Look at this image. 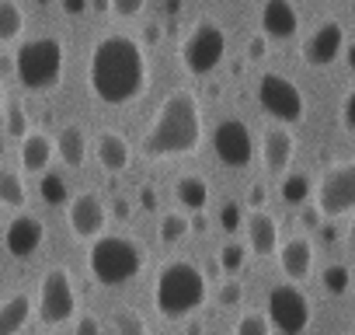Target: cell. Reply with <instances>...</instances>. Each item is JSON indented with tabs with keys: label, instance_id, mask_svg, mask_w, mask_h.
Segmentation results:
<instances>
[{
	"label": "cell",
	"instance_id": "obj_49",
	"mask_svg": "<svg viewBox=\"0 0 355 335\" xmlns=\"http://www.w3.org/2000/svg\"><path fill=\"white\" fill-rule=\"evenodd\" d=\"M348 238H352V245H355V220H352V231H348Z\"/></svg>",
	"mask_w": 355,
	"mask_h": 335
},
{
	"label": "cell",
	"instance_id": "obj_3",
	"mask_svg": "<svg viewBox=\"0 0 355 335\" xmlns=\"http://www.w3.org/2000/svg\"><path fill=\"white\" fill-rule=\"evenodd\" d=\"M209 297V279L196 262H167L160 265L157 279H153V307L157 314H164L167 321H182L189 314H196Z\"/></svg>",
	"mask_w": 355,
	"mask_h": 335
},
{
	"label": "cell",
	"instance_id": "obj_21",
	"mask_svg": "<svg viewBox=\"0 0 355 335\" xmlns=\"http://www.w3.org/2000/svg\"><path fill=\"white\" fill-rule=\"evenodd\" d=\"M56 154H60V161H63L67 168H80V164L87 161V136H84V126H77V122L63 126L60 136H56Z\"/></svg>",
	"mask_w": 355,
	"mask_h": 335
},
{
	"label": "cell",
	"instance_id": "obj_48",
	"mask_svg": "<svg viewBox=\"0 0 355 335\" xmlns=\"http://www.w3.org/2000/svg\"><path fill=\"white\" fill-rule=\"evenodd\" d=\"M199 332H202V328H199V321H196V325H189V335H199Z\"/></svg>",
	"mask_w": 355,
	"mask_h": 335
},
{
	"label": "cell",
	"instance_id": "obj_8",
	"mask_svg": "<svg viewBox=\"0 0 355 335\" xmlns=\"http://www.w3.org/2000/svg\"><path fill=\"white\" fill-rule=\"evenodd\" d=\"M310 318H313V304L296 283H279L268 290V325L279 335H303Z\"/></svg>",
	"mask_w": 355,
	"mask_h": 335
},
{
	"label": "cell",
	"instance_id": "obj_44",
	"mask_svg": "<svg viewBox=\"0 0 355 335\" xmlns=\"http://www.w3.org/2000/svg\"><path fill=\"white\" fill-rule=\"evenodd\" d=\"M143 206H146V210H157V196H153V189H150V186L143 189Z\"/></svg>",
	"mask_w": 355,
	"mask_h": 335
},
{
	"label": "cell",
	"instance_id": "obj_6",
	"mask_svg": "<svg viewBox=\"0 0 355 335\" xmlns=\"http://www.w3.org/2000/svg\"><path fill=\"white\" fill-rule=\"evenodd\" d=\"M313 206L324 220L355 213V161H338L327 168L313 189Z\"/></svg>",
	"mask_w": 355,
	"mask_h": 335
},
{
	"label": "cell",
	"instance_id": "obj_31",
	"mask_svg": "<svg viewBox=\"0 0 355 335\" xmlns=\"http://www.w3.org/2000/svg\"><path fill=\"white\" fill-rule=\"evenodd\" d=\"M244 259H248V248L237 245V241H230V245H223V252H220V269H223L227 276H237V272L244 269Z\"/></svg>",
	"mask_w": 355,
	"mask_h": 335
},
{
	"label": "cell",
	"instance_id": "obj_12",
	"mask_svg": "<svg viewBox=\"0 0 355 335\" xmlns=\"http://www.w3.org/2000/svg\"><path fill=\"white\" fill-rule=\"evenodd\" d=\"M213 150L227 168H248L254 161V140L251 129L241 119H223L213 129Z\"/></svg>",
	"mask_w": 355,
	"mask_h": 335
},
{
	"label": "cell",
	"instance_id": "obj_7",
	"mask_svg": "<svg viewBox=\"0 0 355 335\" xmlns=\"http://www.w3.org/2000/svg\"><path fill=\"white\" fill-rule=\"evenodd\" d=\"M223 56H227V35L216 22H199L182 42V67L192 77L213 74L223 63Z\"/></svg>",
	"mask_w": 355,
	"mask_h": 335
},
{
	"label": "cell",
	"instance_id": "obj_47",
	"mask_svg": "<svg viewBox=\"0 0 355 335\" xmlns=\"http://www.w3.org/2000/svg\"><path fill=\"white\" fill-rule=\"evenodd\" d=\"M4 108H8V101H4V88H0V115H4Z\"/></svg>",
	"mask_w": 355,
	"mask_h": 335
},
{
	"label": "cell",
	"instance_id": "obj_18",
	"mask_svg": "<svg viewBox=\"0 0 355 335\" xmlns=\"http://www.w3.org/2000/svg\"><path fill=\"white\" fill-rule=\"evenodd\" d=\"M244 227H248V252H254L258 259H268V255L279 252V224H275L272 213L254 210L244 220Z\"/></svg>",
	"mask_w": 355,
	"mask_h": 335
},
{
	"label": "cell",
	"instance_id": "obj_43",
	"mask_svg": "<svg viewBox=\"0 0 355 335\" xmlns=\"http://www.w3.org/2000/svg\"><path fill=\"white\" fill-rule=\"evenodd\" d=\"M251 203H254V206H261V203H265V186H258V182L251 186Z\"/></svg>",
	"mask_w": 355,
	"mask_h": 335
},
{
	"label": "cell",
	"instance_id": "obj_10",
	"mask_svg": "<svg viewBox=\"0 0 355 335\" xmlns=\"http://www.w3.org/2000/svg\"><path fill=\"white\" fill-rule=\"evenodd\" d=\"M39 318L46 325H67L73 314H77V290H73V279L63 265H53L46 269L42 283H39Z\"/></svg>",
	"mask_w": 355,
	"mask_h": 335
},
{
	"label": "cell",
	"instance_id": "obj_35",
	"mask_svg": "<svg viewBox=\"0 0 355 335\" xmlns=\"http://www.w3.org/2000/svg\"><path fill=\"white\" fill-rule=\"evenodd\" d=\"M216 297H220V304H223V307H237V304H241V297H244V286H241L237 279H223V286H220V293H216Z\"/></svg>",
	"mask_w": 355,
	"mask_h": 335
},
{
	"label": "cell",
	"instance_id": "obj_42",
	"mask_svg": "<svg viewBox=\"0 0 355 335\" xmlns=\"http://www.w3.org/2000/svg\"><path fill=\"white\" fill-rule=\"evenodd\" d=\"M60 4H63L67 15H80V11H87V0H60Z\"/></svg>",
	"mask_w": 355,
	"mask_h": 335
},
{
	"label": "cell",
	"instance_id": "obj_46",
	"mask_svg": "<svg viewBox=\"0 0 355 335\" xmlns=\"http://www.w3.org/2000/svg\"><path fill=\"white\" fill-rule=\"evenodd\" d=\"M345 60H348V67H352V70H355V42H352V46H348V56H345Z\"/></svg>",
	"mask_w": 355,
	"mask_h": 335
},
{
	"label": "cell",
	"instance_id": "obj_26",
	"mask_svg": "<svg viewBox=\"0 0 355 335\" xmlns=\"http://www.w3.org/2000/svg\"><path fill=\"white\" fill-rule=\"evenodd\" d=\"M28 203V193H25V182L18 172H0V206H11V210H21Z\"/></svg>",
	"mask_w": 355,
	"mask_h": 335
},
{
	"label": "cell",
	"instance_id": "obj_28",
	"mask_svg": "<svg viewBox=\"0 0 355 335\" xmlns=\"http://www.w3.org/2000/svg\"><path fill=\"white\" fill-rule=\"evenodd\" d=\"M189 231H192V220H189V217H182V213H164V217H160V224H157V234H160V241H164V245H178Z\"/></svg>",
	"mask_w": 355,
	"mask_h": 335
},
{
	"label": "cell",
	"instance_id": "obj_23",
	"mask_svg": "<svg viewBox=\"0 0 355 335\" xmlns=\"http://www.w3.org/2000/svg\"><path fill=\"white\" fill-rule=\"evenodd\" d=\"M32 300H28V293H15V297H8L4 304H0V335H18L25 325H28V318H32Z\"/></svg>",
	"mask_w": 355,
	"mask_h": 335
},
{
	"label": "cell",
	"instance_id": "obj_38",
	"mask_svg": "<svg viewBox=\"0 0 355 335\" xmlns=\"http://www.w3.org/2000/svg\"><path fill=\"white\" fill-rule=\"evenodd\" d=\"M73 335H101V321L94 314H80L73 325Z\"/></svg>",
	"mask_w": 355,
	"mask_h": 335
},
{
	"label": "cell",
	"instance_id": "obj_5",
	"mask_svg": "<svg viewBox=\"0 0 355 335\" xmlns=\"http://www.w3.org/2000/svg\"><path fill=\"white\" fill-rule=\"evenodd\" d=\"M63 67H67V49L53 35L28 39L15 53V77L21 81L25 91H35V95L53 91L63 81Z\"/></svg>",
	"mask_w": 355,
	"mask_h": 335
},
{
	"label": "cell",
	"instance_id": "obj_17",
	"mask_svg": "<svg viewBox=\"0 0 355 335\" xmlns=\"http://www.w3.org/2000/svg\"><path fill=\"white\" fill-rule=\"evenodd\" d=\"M94 157H98V164L105 168L108 175H119V172H125L129 161H132V147H129V140L122 133L105 129L94 140Z\"/></svg>",
	"mask_w": 355,
	"mask_h": 335
},
{
	"label": "cell",
	"instance_id": "obj_13",
	"mask_svg": "<svg viewBox=\"0 0 355 335\" xmlns=\"http://www.w3.org/2000/svg\"><path fill=\"white\" fill-rule=\"evenodd\" d=\"M341 53H345V28L334 18L320 22L303 42V63L306 67H331Z\"/></svg>",
	"mask_w": 355,
	"mask_h": 335
},
{
	"label": "cell",
	"instance_id": "obj_36",
	"mask_svg": "<svg viewBox=\"0 0 355 335\" xmlns=\"http://www.w3.org/2000/svg\"><path fill=\"white\" fill-rule=\"evenodd\" d=\"M143 4H146V0H108V8H112L119 18H136V15L143 11Z\"/></svg>",
	"mask_w": 355,
	"mask_h": 335
},
{
	"label": "cell",
	"instance_id": "obj_24",
	"mask_svg": "<svg viewBox=\"0 0 355 335\" xmlns=\"http://www.w3.org/2000/svg\"><path fill=\"white\" fill-rule=\"evenodd\" d=\"M279 196H282L286 206H296L300 210V206H306L313 199V179L306 172H289L282 179V186H279Z\"/></svg>",
	"mask_w": 355,
	"mask_h": 335
},
{
	"label": "cell",
	"instance_id": "obj_14",
	"mask_svg": "<svg viewBox=\"0 0 355 335\" xmlns=\"http://www.w3.org/2000/svg\"><path fill=\"white\" fill-rule=\"evenodd\" d=\"M42 241H46V224L35 213H18L4 231V248L15 259H32L42 248Z\"/></svg>",
	"mask_w": 355,
	"mask_h": 335
},
{
	"label": "cell",
	"instance_id": "obj_29",
	"mask_svg": "<svg viewBox=\"0 0 355 335\" xmlns=\"http://www.w3.org/2000/svg\"><path fill=\"white\" fill-rule=\"evenodd\" d=\"M320 283H324V290H327L331 297H341V293H348L352 272H348V265H345V262H331V265L320 272Z\"/></svg>",
	"mask_w": 355,
	"mask_h": 335
},
{
	"label": "cell",
	"instance_id": "obj_19",
	"mask_svg": "<svg viewBox=\"0 0 355 335\" xmlns=\"http://www.w3.org/2000/svg\"><path fill=\"white\" fill-rule=\"evenodd\" d=\"M313 241L310 238H289L282 248H279V265L286 272V279H306L313 272Z\"/></svg>",
	"mask_w": 355,
	"mask_h": 335
},
{
	"label": "cell",
	"instance_id": "obj_39",
	"mask_svg": "<svg viewBox=\"0 0 355 335\" xmlns=\"http://www.w3.org/2000/svg\"><path fill=\"white\" fill-rule=\"evenodd\" d=\"M320 220H324V217H320V210H317L313 203L300 206V224H303L306 231H317V227H320Z\"/></svg>",
	"mask_w": 355,
	"mask_h": 335
},
{
	"label": "cell",
	"instance_id": "obj_11",
	"mask_svg": "<svg viewBox=\"0 0 355 335\" xmlns=\"http://www.w3.org/2000/svg\"><path fill=\"white\" fill-rule=\"evenodd\" d=\"M67 224L73 231V238L80 241H98L108 227V206L98 193H80L67 203Z\"/></svg>",
	"mask_w": 355,
	"mask_h": 335
},
{
	"label": "cell",
	"instance_id": "obj_27",
	"mask_svg": "<svg viewBox=\"0 0 355 335\" xmlns=\"http://www.w3.org/2000/svg\"><path fill=\"white\" fill-rule=\"evenodd\" d=\"M39 196L49 203V206H67L70 203V189H67V179L56 175V172H46L42 182H39Z\"/></svg>",
	"mask_w": 355,
	"mask_h": 335
},
{
	"label": "cell",
	"instance_id": "obj_37",
	"mask_svg": "<svg viewBox=\"0 0 355 335\" xmlns=\"http://www.w3.org/2000/svg\"><path fill=\"white\" fill-rule=\"evenodd\" d=\"M341 126H345L348 133H355V88L341 98Z\"/></svg>",
	"mask_w": 355,
	"mask_h": 335
},
{
	"label": "cell",
	"instance_id": "obj_40",
	"mask_svg": "<svg viewBox=\"0 0 355 335\" xmlns=\"http://www.w3.org/2000/svg\"><path fill=\"white\" fill-rule=\"evenodd\" d=\"M268 53V39L265 35H251L248 39V60H265Z\"/></svg>",
	"mask_w": 355,
	"mask_h": 335
},
{
	"label": "cell",
	"instance_id": "obj_32",
	"mask_svg": "<svg viewBox=\"0 0 355 335\" xmlns=\"http://www.w3.org/2000/svg\"><path fill=\"white\" fill-rule=\"evenodd\" d=\"M234 335H272V325L265 314H241L234 325Z\"/></svg>",
	"mask_w": 355,
	"mask_h": 335
},
{
	"label": "cell",
	"instance_id": "obj_45",
	"mask_svg": "<svg viewBox=\"0 0 355 335\" xmlns=\"http://www.w3.org/2000/svg\"><path fill=\"white\" fill-rule=\"evenodd\" d=\"M4 74H15V56H11V60L0 56V77H4Z\"/></svg>",
	"mask_w": 355,
	"mask_h": 335
},
{
	"label": "cell",
	"instance_id": "obj_25",
	"mask_svg": "<svg viewBox=\"0 0 355 335\" xmlns=\"http://www.w3.org/2000/svg\"><path fill=\"white\" fill-rule=\"evenodd\" d=\"M25 32V11L15 0H0V42H15Z\"/></svg>",
	"mask_w": 355,
	"mask_h": 335
},
{
	"label": "cell",
	"instance_id": "obj_1",
	"mask_svg": "<svg viewBox=\"0 0 355 335\" xmlns=\"http://www.w3.org/2000/svg\"><path fill=\"white\" fill-rule=\"evenodd\" d=\"M146 77H150L146 53L132 35L112 32L94 42L91 60H87V84L101 105H112V108L132 105L136 98H143Z\"/></svg>",
	"mask_w": 355,
	"mask_h": 335
},
{
	"label": "cell",
	"instance_id": "obj_16",
	"mask_svg": "<svg viewBox=\"0 0 355 335\" xmlns=\"http://www.w3.org/2000/svg\"><path fill=\"white\" fill-rule=\"evenodd\" d=\"M293 154H296V140L289 133V126H268L265 136H261V161L268 172H286L293 164Z\"/></svg>",
	"mask_w": 355,
	"mask_h": 335
},
{
	"label": "cell",
	"instance_id": "obj_15",
	"mask_svg": "<svg viewBox=\"0 0 355 335\" xmlns=\"http://www.w3.org/2000/svg\"><path fill=\"white\" fill-rule=\"evenodd\" d=\"M300 28V15L293 0H265L261 4V35L272 42H289Z\"/></svg>",
	"mask_w": 355,
	"mask_h": 335
},
{
	"label": "cell",
	"instance_id": "obj_33",
	"mask_svg": "<svg viewBox=\"0 0 355 335\" xmlns=\"http://www.w3.org/2000/svg\"><path fill=\"white\" fill-rule=\"evenodd\" d=\"M4 115H8V133H11L15 140H25V136H28V115H25V108H21L18 101H11Z\"/></svg>",
	"mask_w": 355,
	"mask_h": 335
},
{
	"label": "cell",
	"instance_id": "obj_50",
	"mask_svg": "<svg viewBox=\"0 0 355 335\" xmlns=\"http://www.w3.org/2000/svg\"><path fill=\"white\" fill-rule=\"evenodd\" d=\"M348 335H355V328H352V332H348Z\"/></svg>",
	"mask_w": 355,
	"mask_h": 335
},
{
	"label": "cell",
	"instance_id": "obj_2",
	"mask_svg": "<svg viewBox=\"0 0 355 335\" xmlns=\"http://www.w3.org/2000/svg\"><path fill=\"white\" fill-rule=\"evenodd\" d=\"M202 143V108H199V98L189 91V88H178L171 91L150 129L143 133V154L146 157H185V154H196Z\"/></svg>",
	"mask_w": 355,
	"mask_h": 335
},
{
	"label": "cell",
	"instance_id": "obj_9",
	"mask_svg": "<svg viewBox=\"0 0 355 335\" xmlns=\"http://www.w3.org/2000/svg\"><path fill=\"white\" fill-rule=\"evenodd\" d=\"M258 105L279 122V126H296L306 112V101L300 88L282 77V74H261L258 77Z\"/></svg>",
	"mask_w": 355,
	"mask_h": 335
},
{
	"label": "cell",
	"instance_id": "obj_20",
	"mask_svg": "<svg viewBox=\"0 0 355 335\" xmlns=\"http://www.w3.org/2000/svg\"><path fill=\"white\" fill-rule=\"evenodd\" d=\"M53 154H56V147H53V140L46 133H28L21 140V168L28 175H46Z\"/></svg>",
	"mask_w": 355,
	"mask_h": 335
},
{
	"label": "cell",
	"instance_id": "obj_30",
	"mask_svg": "<svg viewBox=\"0 0 355 335\" xmlns=\"http://www.w3.org/2000/svg\"><path fill=\"white\" fill-rule=\"evenodd\" d=\"M112 328H115V335H150L146 321L139 314H132V311H115Z\"/></svg>",
	"mask_w": 355,
	"mask_h": 335
},
{
	"label": "cell",
	"instance_id": "obj_41",
	"mask_svg": "<svg viewBox=\"0 0 355 335\" xmlns=\"http://www.w3.org/2000/svg\"><path fill=\"white\" fill-rule=\"evenodd\" d=\"M129 213H132L129 199H125V196H112V217H115V220H129Z\"/></svg>",
	"mask_w": 355,
	"mask_h": 335
},
{
	"label": "cell",
	"instance_id": "obj_22",
	"mask_svg": "<svg viewBox=\"0 0 355 335\" xmlns=\"http://www.w3.org/2000/svg\"><path fill=\"white\" fill-rule=\"evenodd\" d=\"M174 199L192 213H202L209 206V182L202 175H182L174 182Z\"/></svg>",
	"mask_w": 355,
	"mask_h": 335
},
{
	"label": "cell",
	"instance_id": "obj_4",
	"mask_svg": "<svg viewBox=\"0 0 355 335\" xmlns=\"http://www.w3.org/2000/svg\"><path fill=\"white\" fill-rule=\"evenodd\" d=\"M143 265H146L143 245L125 234H101L87 252V269L101 286H122L136 279Z\"/></svg>",
	"mask_w": 355,
	"mask_h": 335
},
{
	"label": "cell",
	"instance_id": "obj_34",
	"mask_svg": "<svg viewBox=\"0 0 355 335\" xmlns=\"http://www.w3.org/2000/svg\"><path fill=\"white\" fill-rule=\"evenodd\" d=\"M241 224H244V210H241V203H223V206H220V227H223L227 234H234Z\"/></svg>",
	"mask_w": 355,
	"mask_h": 335
}]
</instances>
